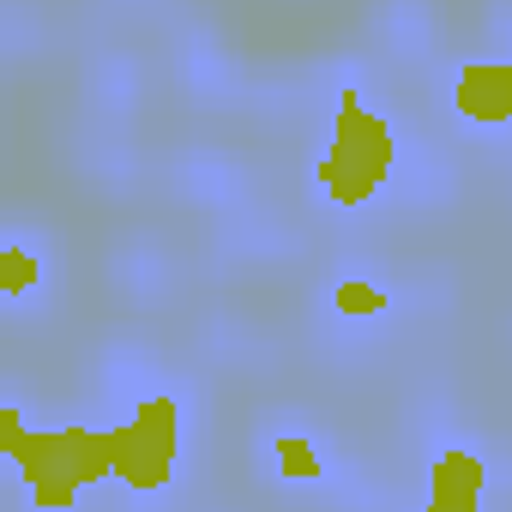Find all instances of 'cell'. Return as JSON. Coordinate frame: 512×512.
<instances>
[{"label":"cell","instance_id":"1","mask_svg":"<svg viewBox=\"0 0 512 512\" xmlns=\"http://www.w3.org/2000/svg\"><path fill=\"white\" fill-rule=\"evenodd\" d=\"M392 169H398V133H392V121L356 85H344L338 91V115H332V145H326V157L314 169L320 193L332 205H368L392 181Z\"/></svg>","mask_w":512,"mask_h":512},{"label":"cell","instance_id":"2","mask_svg":"<svg viewBox=\"0 0 512 512\" xmlns=\"http://www.w3.org/2000/svg\"><path fill=\"white\" fill-rule=\"evenodd\" d=\"M19 476H25V494L37 512H73L79 494L91 482L109 476V458H103V428H85V422H67V428H31V440L13 452Z\"/></svg>","mask_w":512,"mask_h":512},{"label":"cell","instance_id":"3","mask_svg":"<svg viewBox=\"0 0 512 512\" xmlns=\"http://www.w3.org/2000/svg\"><path fill=\"white\" fill-rule=\"evenodd\" d=\"M103 458L115 482H127L133 494H157L181 458V404L169 392H145L115 428H103Z\"/></svg>","mask_w":512,"mask_h":512},{"label":"cell","instance_id":"4","mask_svg":"<svg viewBox=\"0 0 512 512\" xmlns=\"http://www.w3.org/2000/svg\"><path fill=\"white\" fill-rule=\"evenodd\" d=\"M482 494H488V458L470 452V446H446L428 464L422 512H482Z\"/></svg>","mask_w":512,"mask_h":512},{"label":"cell","instance_id":"5","mask_svg":"<svg viewBox=\"0 0 512 512\" xmlns=\"http://www.w3.org/2000/svg\"><path fill=\"white\" fill-rule=\"evenodd\" d=\"M452 109L476 127H506L512 121V67L506 61H476L452 79Z\"/></svg>","mask_w":512,"mask_h":512},{"label":"cell","instance_id":"6","mask_svg":"<svg viewBox=\"0 0 512 512\" xmlns=\"http://www.w3.org/2000/svg\"><path fill=\"white\" fill-rule=\"evenodd\" d=\"M37 284H43V260H37V253L25 241H0V296L25 302Z\"/></svg>","mask_w":512,"mask_h":512},{"label":"cell","instance_id":"7","mask_svg":"<svg viewBox=\"0 0 512 512\" xmlns=\"http://www.w3.org/2000/svg\"><path fill=\"white\" fill-rule=\"evenodd\" d=\"M392 308V296L380 290V284H368V278H344L338 290H332V314L338 320H374V314H386Z\"/></svg>","mask_w":512,"mask_h":512},{"label":"cell","instance_id":"8","mask_svg":"<svg viewBox=\"0 0 512 512\" xmlns=\"http://www.w3.org/2000/svg\"><path fill=\"white\" fill-rule=\"evenodd\" d=\"M272 464H278L284 482H314L320 476V446L308 434H278L272 440Z\"/></svg>","mask_w":512,"mask_h":512},{"label":"cell","instance_id":"9","mask_svg":"<svg viewBox=\"0 0 512 512\" xmlns=\"http://www.w3.org/2000/svg\"><path fill=\"white\" fill-rule=\"evenodd\" d=\"M25 440H31V416L19 404H0V458H13Z\"/></svg>","mask_w":512,"mask_h":512}]
</instances>
